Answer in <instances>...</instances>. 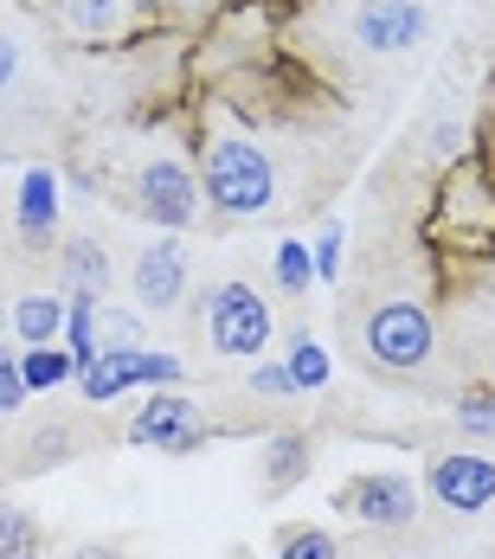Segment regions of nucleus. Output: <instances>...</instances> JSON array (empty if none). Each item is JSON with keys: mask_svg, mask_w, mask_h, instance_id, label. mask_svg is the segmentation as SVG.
<instances>
[{"mask_svg": "<svg viewBox=\"0 0 495 559\" xmlns=\"http://www.w3.org/2000/svg\"><path fill=\"white\" fill-rule=\"evenodd\" d=\"M341 225H322V238H316V277L329 283V277H341Z\"/></svg>", "mask_w": 495, "mask_h": 559, "instance_id": "obj_22", "label": "nucleus"}, {"mask_svg": "<svg viewBox=\"0 0 495 559\" xmlns=\"http://www.w3.org/2000/svg\"><path fill=\"white\" fill-rule=\"evenodd\" d=\"M207 200L220 206L225 219H258L276 206V168L271 155L245 135H213L207 142Z\"/></svg>", "mask_w": 495, "mask_h": 559, "instance_id": "obj_1", "label": "nucleus"}, {"mask_svg": "<svg viewBox=\"0 0 495 559\" xmlns=\"http://www.w3.org/2000/svg\"><path fill=\"white\" fill-rule=\"evenodd\" d=\"M20 380H26V392L71 386V380H78V360L64 354V341H52V347H26V354H20Z\"/></svg>", "mask_w": 495, "mask_h": 559, "instance_id": "obj_13", "label": "nucleus"}, {"mask_svg": "<svg viewBox=\"0 0 495 559\" xmlns=\"http://www.w3.org/2000/svg\"><path fill=\"white\" fill-rule=\"evenodd\" d=\"M425 489H432L444 508H457V514H476V508L495 502V463L490 456H470V450H457V456H432Z\"/></svg>", "mask_w": 495, "mask_h": 559, "instance_id": "obj_8", "label": "nucleus"}, {"mask_svg": "<svg viewBox=\"0 0 495 559\" xmlns=\"http://www.w3.org/2000/svg\"><path fill=\"white\" fill-rule=\"evenodd\" d=\"M438 347V329L425 316V302H380L367 316V360L386 373H419Z\"/></svg>", "mask_w": 495, "mask_h": 559, "instance_id": "obj_3", "label": "nucleus"}, {"mask_svg": "<svg viewBox=\"0 0 495 559\" xmlns=\"http://www.w3.org/2000/svg\"><path fill=\"white\" fill-rule=\"evenodd\" d=\"M129 283H135L142 316H162V309H174V302H180V289H187V251H180V238H174V231H162V238L135 258Z\"/></svg>", "mask_w": 495, "mask_h": 559, "instance_id": "obj_9", "label": "nucleus"}, {"mask_svg": "<svg viewBox=\"0 0 495 559\" xmlns=\"http://www.w3.org/2000/svg\"><path fill=\"white\" fill-rule=\"evenodd\" d=\"M425 33H432L425 0H354V13H347V39L374 58L412 52V46H425Z\"/></svg>", "mask_w": 495, "mask_h": 559, "instance_id": "obj_4", "label": "nucleus"}, {"mask_svg": "<svg viewBox=\"0 0 495 559\" xmlns=\"http://www.w3.org/2000/svg\"><path fill=\"white\" fill-rule=\"evenodd\" d=\"M71 20H78L84 33H116V20H122V0H71Z\"/></svg>", "mask_w": 495, "mask_h": 559, "instance_id": "obj_21", "label": "nucleus"}, {"mask_svg": "<svg viewBox=\"0 0 495 559\" xmlns=\"http://www.w3.org/2000/svg\"><path fill=\"white\" fill-rule=\"evenodd\" d=\"M276 559H341V547H334V534H322V527H296V534H283Z\"/></svg>", "mask_w": 495, "mask_h": 559, "instance_id": "obj_18", "label": "nucleus"}, {"mask_svg": "<svg viewBox=\"0 0 495 559\" xmlns=\"http://www.w3.org/2000/svg\"><path fill=\"white\" fill-rule=\"evenodd\" d=\"M303 450H309L303 438H276V444H271V489H290V483L309 469V456H303Z\"/></svg>", "mask_w": 495, "mask_h": 559, "instance_id": "obj_19", "label": "nucleus"}, {"mask_svg": "<svg viewBox=\"0 0 495 559\" xmlns=\"http://www.w3.org/2000/svg\"><path fill=\"white\" fill-rule=\"evenodd\" d=\"M129 444H155V450H167V456L200 450V444H207L200 405H193L187 392H174V386H155V392H149V405L129 418Z\"/></svg>", "mask_w": 495, "mask_h": 559, "instance_id": "obj_5", "label": "nucleus"}, {"mask_svg": "<svg viewBox=\"0 0 495 559\" xmlns=\"http://www.w3.org/2000/svg\"><path fill=\"white\" fill-rule=\"evenodd\" d=\"M64 277H71V302H104L110 289V258L97 245H71L64 251Z\"/></svg>", "mask_w": 495, "mask_h": 559, "instance_id": "obj_14", "label": "nucleus"}, {"mask_svg": "<svg viewBox=\"0 0 495 559\" xmlns=\"http://www.w3.org/2000/svg\"><path fill=\"white\" fill-rule=\"evenodd\" d=\"M0 559H39V521L13 502H0Z\"/></svg>", "mask_w": 495, "mask_h": 559, "instance_id": "obj_16", "label": "nucleus"}, {"mask_svg": "<svg viewBox=\"0 0 495 559\" xmlns=\"http://www.w3.org/2000/svg\"><path fill=\"white\" fill-rule=\"evenodd\" d=\"M78 386H84L91 405H104V399H116V392H129V386H142V347H129V354H97V360L78 373Z\"/></svg>", "mask_w": 495, "mask_h": 559, "instance_id": "obj_12", "label": "nucleus"}, {"mask_svg": "<svg viewBox=\"0 0 495 559\" xmlns=\"http://www.w3.org/2000/svg\"><path fill=\"white\" fill-rule=\"evenodd\" d=\"M7 329L26 341V347H52V341H64V296H46V289L20 296V302L7 309Z\"/></svg>", "mask_w": 495, "mask_h": 559, "instance_id": "obj_10", "label": "nucleus"}, {"mask_svg": "<svg viewBox=\"0 0 495 559\" xmlns=\"http://www.w3.org/2000/svg\"><path fill=\"white\" fill-rule=\"evenodd\" d=\"M26 405V380H20V360H0V418Z\"/></svg>", "mask_w": 495, "mask_h": 559, "instance_id": "obj_25", "label": "nucleus"}, {"mask_svg": "<svg viewBox=\"0 0 495 559\" xmlns=\"http://www.w3.org/2000/svg\"><path fill=\"white\" fill-rule=\"evenodd\" d=\"M13 71H20V46L13 33H0V84H13Z\"/></svg>", "mask_w": 495, "mask_h": 559, "instance_id": "obj_26", "label": "nucleus"}, {"mask_svg": "<svg viewBox=\"0 0 495 559\" xmlns=\"http://www.w3.org/2000/svg\"><path fill=\"white\" fill-rule=\"evenodd\" d=\"M13 225L26 238H46L58 225V174L52 168H26L20 174V206H13Z\"/></svg>", "mask_w": 495, "mask_h": 559, "instance_id": "obj_11", "label": "nucleus"}, {"mask_svg": "<svg viewBox=\"0 0 495 559\" xmlns=\"http://www.w3.org/2000/svg\"><path fill=\"white\" fill-rule=\"evenodd\" d=\"M457 425H463V438H495V399L490 392H463Z\"/></svg>", "mask_w": 495, "mask_h": 559, "instance_id": "obj_20", "label": "nucleus"}, {"mask_svg": "<svg viewBox=\"0 0 495 559\" xmlns=\"http://www.w3.org/2000/svg\"><path fill=\"white\" fill-rule=\"evenodd\" d=\"M283 367H290V380H296V392H322L329 386V354H322V341H309V335H296L290 341V354H283Z\"/></svg>", "mask_w": 495, "mask_h": 559, "instance_id": "obj_15", "label": "nucleus"}, {"mask_svg": "<svg viewBox=\"0 0 495 559\" xmlns=\"http://www.w3.org/2000/svg\"><path fill=\"white\" fill-rule=\"evenodd\" d=\"M200 316H207V341L225 360H251L258 367V354L271 347V302L251 283H213Z\"/></svg>", "mask_w": 495, "mask_h": 559, "instance_id": "obj_2", "label": "nucleus"}, {"mask_svg": "<svg viewBox=\"0 0 495 559\" xmlns=\"http://www.w3.org/2000/svg\"><path fill=\"white\" fill-rule=\"evenodd\" d=\"M334 508L354 514V521H367V527H405L419 514V483L405 469H367V476L341 483Z\"/></svg>", "mask_w": 495, "mask_h": 559, "instance_id": "obj_6", "label": "nucleus"}, {"mask_svg": "<svg viewBox=\"0 0 495 559\" xmlns=\"http://www.w3.org/2000/svg\"><path fill=\"white\" fill-rule=\"evenodd\" d=\"M142 386H180V360H174V354H155V347H142Z\"/></svg>", "mask_w": 495, "mask_h": 559, "instance_id": "obj_23", "label": "nucleus"}, {"mask_svg": "<svg viewBox=\"0 0 495 559\" xmlns=\"http://www.w3.org/2000/svg\"><path fill=\"white\" fill-rule=\"evenodd\" d=\"M71 559H122V554H116V547H78Z\"/></svg>", "mask_w": 495, "mask_h": 559, "instance_id": "obj_27", "label": "nucleus"}, {"mask_svg": "<svg viewBox=\"0 0 495 559\" xmlns=\"http://www.w3.org/2000/svg\"><path fill=\"white\" fill-rule=\"evenodd\" d=\"M0 360H13V354H7V316H0Z\"/></svg>", "mask_w": 495, "mask_h": 559, "instance_id": "obj_28", "label": "nucleus"}, {"mask_svg": "<svg viewBox=\"0 0 495 559\" xmlns=\"http://www.w3.org/2000/svg\"><path fill=\"white\" fill-rule=\"evenodd\" d=\"M309 283H316V251H309L303 238H283V245H276V289L309 296Z\"/></svg>", "mask_w": 495, "mask_h": 559, "instance_id": "obj_17", "label": "nucleus"}, {"mask_svg": "<svg viewBox=\"0 0 495 559\" xmlns=\"http://www.w3.org/2000/svg\"><path fill=\"white\" fill-rule=\"evenodd\" d=\"M135 206H142V219H155L162 231H180V225H193L200 213V180L187 162H174V155H155L142 180H135Z\"/></svg>", "mask_w": 495, "mask_h": 559, "instance_id": "obj_7", "label": "nucleus"}, {"mask_svg": "<svg viewBox=\"0 0 495 559\" xmlns=\"http://www.w3.org/2000/svg\"><path fill=\"white\" fill-rule=\"evenodd\" d=\"M251 392L283 399V392H296V380H290V367H283V360H258V367H251Z\"/></svg>", "mask_w": 495, "mask_h": 559, "instance_id": "obj_24", "label": "nucleus"}]
</instances>
